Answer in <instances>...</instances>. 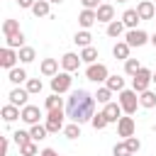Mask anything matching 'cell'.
<instances>
[{
    "instance_id": "30",
    "label": "cell",
    "mask_w": 156,
    "mask_h": 156,
    "mask_svg": "<svg viewBox=\"0 0 156 156\" xmlns=\"http://www.w3.org/2000/svg\"><path fill=\"white\" fill-rule=\"evenodd\" d=\"M141 68H144V66H141L136 58H127V61H124V73H127V76H132V78H134Z\"/></svg>"
},
{
    "instance_id": "48",
    "label": "cell",
    "mask_w": 156,
    "mask_h": 156,
    "mask_svg": "<svg viewBox=\"0 0 156 156\" xmlns=\"http://www.w3.org/2000/svg\"><path fill=\"white\" fill-rule=\"evenodd\" d=\"M154 83H156V73H154Z\"/></svg>"
},
{
    "instance_id": "39",
    "label": "cell",
    "mask_w": 156,
    "mask_h": 156,
    "mask_svg": "<svg viewBox=\"0 0 156 156\" xmlns=\"http://www.w3.org/2000/svg\"><path fill=\"white\" fill-rule=\"evenodd\" d=\"M20 154H22V156H37V154H39V149H37V141H29V144L20 146Z\"/></svg>"
},
{
    "instance_id": "6",
    "label": "cell",
    "mask_w": 156,
    "mask_h": 156,
    "mask_svg": "<svg viewBox=\"0 0 156 156\" xmlns=\"http://www.w3.org/2000/svg\"><path fill=\"white\" fill-rule=\"evenodd\" d=\"M63 110H51L49 115H46V129H49V134H56V132H63Z\"/></svg>"
},
{
    "instance_id": "4",
    "label": "cell",
    "mask_w": 156,
    "mask_h": 156,
    "mask_svg": "<svg viewBox=\"0 0 156 156\" xmlns=\"http://www.w3.org/2000/svg\"><path fill=\"white\" fill-rule=\"evenodd\" d=\"M85 78L93 80V83H105V80L110 78V71H107L105 63H90V66L85 68Z\"/></svg>"
},
{
    "instance_id": "19",
    "label": "cell",
    "mask_w": 156,
    "mask_h": 156,
    "mask_svg": "<svg viewBox=\"0 0 156 156\" xmlns=\"http://www.w3.org/2000/svg\"><path fill=\"white\" fill-rule=\"evenodd\" d=\"M129 49H132V46H129L127 41H117V44L112 46V56L119 58V61H127V58H129Z\"/></svg>"
},
{
    "instance_id": "21",
    "label": "cell",
    "mask_w": 156,
    "mask_h": 156,
    "mask_svg": "<svg viewBox=\"0 0 156 156\" xmlns=\"http://www.w3.org/2000/svg\"><path fill=\"white\" fill-rule=\"evenodd\" d=\"M49 10H51V2L49 0H37L34 7H32V15L34 17H49Z\"/></svg>"
},
{
    "instance_id": "9",
    "label": "cell",
    "mask_w": 156,
    "mask_h": 156,
    "mask_svg": "<svg viewBox=\"0 0 156 156\" xmlns=\"http://www.w3.org/2000/svg\"><path fill=\"white\" fill-rule=\"evenodd\" d=\"M24 124H29V127H34V124H39V119H41V110L37 107V105H27V107H22V117H20Z\"/></svg>"
},
{
    "instance_id": "7",
    "label": "cell",
    "mask_w": 156,
    "mask_h": 156,
    "mask_svg": "<svg viewBox=\"0 0 156 156\" xmlns=\"http://www.w3.org/2000/svg\"><path fill=\"white\" fill-rule=\"evenodd\" d=\"M134 129H136V122H134V117H132V115H127V117H122V119L117 122V134H119L122 139L134 136Z\"/></svg>"
},
{
    "instance_id": "40",
    "label": "cell",
    "mask_w": 156,
    "mask_h": 156,
    "mask_svg": "<svg viewBox=\"0 0 156 156\" xmlns=\"http://www.w3.org/2000/svg\"><path fill=\"white\" fill-rule=\"evenodd\" d=\"M112 156H132V151L127 149V144H124V141H119V144H115Z\"/></svg>"
},
{
    "instance_id": "32",
    "label": "cell",
    "mask_w": 156,
    "mask_h": 156,
    "mask_svg": "<svg viewBox=\"0 0 156 156\" xmlns=\"http://www.w3.org/2000/svg\"><path fill=\"white\" fill-rule=\"evenodd\" d=\"M17 32H22L17 20H5V22H2V34H5V37H10V34H17Z\"/></svg>"
},
{
    "instance_id": "5",
    "label": "cell",
    "mask_w": 156,
    "mask_h": 156,
    "mask_svg": "<svg viewBox=\"0 0 156 156\" xmlns=\"http://www.w3.org/2000/svg\"><path fill=\"white\" fill-rule=\"evenodd\" d=\"M154 83V73L149 71V68H141L134 78H132V90H136V93H144V90H149V85Z\"/></svg>"
},
{
    "instance_id": "14",
    "label": "cell",
    "mask_w": 156,
    "mask_h": 156,
    "mask_svg": "<svg viewBox=\"0 0 156 156\" xmlns=\"http://www.w3.org/2000/svg\"><path fill=\"white\" fill-rule=\"evenodd\" d=\"M95 12H98V22H105V24L115 22V7H112L110 2H102Z\"/></svg>"
},
{
    "instance_id": "42",
    "label": "cell",
    "mask_w": 156,
    "mask_h": 156,
    "mask_svg": "<svg viewBox=\"0 0 156 156\" xmlns=\"http://www.w3.org/2000/svg\"><path fill=\"white\" fill-rule=\"evenodd\" d=\"M80 5H83V10H98L102 2L100 0H80Z\"/></svg>"
},
{
    "instance_id": "27",
    "label": "cell",
    "mask_w": 156,
    "mask_h": 156,
    "mask_svg": "<svg viewBox=\"0 0 156 156\" xmlns=\"http://www.w3.org/2000/svg\"><path fill=\"white\" fill-rule=\"evenodd\" d=\"M105 85H107L112 93H115V90L122 93V90H124V78H122V76H110V78L105 80Z\"/></svg>"
},
{
    "instance_id": "34",
    "label": "cell",
    "mask_w": 156,
    "mask_h": 156,
    "mask_svg": "<svg viewBox=\"0 0 156 156\" xmlns=\"http://www.w3.org/2000/svg\"><path fill=\"white\" fill-rule=\"evenodd\" d=\"M95 100L100 102V105H107V102H112V90L105 85V88H98V93H95Z\"/></svg>"
},
{
    "instance_id": "37",
    "label": "cell",
    "mask_w": 156,
    "mask_h": 156,
    "mask_svg": "<svg viewBox=\"0 0 156 156\" xmlns=\"http://www.w3.org/2000/svg\"><path fill=\"white\" fill-rule=\"evenodd\" d=\"M90 124H93L95 129H105L110 122L105 119V115H102V112H95V115H93V119H90Z\"/></svg>"
},
{
    "instance_id": "31",
    "label": "cell",
    "mask_w": 156,
    "mask_h": 156,
    "mask_svg": "<svg viewBox=\"0 0 156 156\" xmlns=\"http://www.w3.org/2000/svg\"><path fill=\"white\" fill-rule=\"evenodd\" d=\"M29 134H32V141H41V139H46L49 129H46V124H34L29 129Z\"/></svg>"
},
{
    "instance_id": "10",
    "label": "cell",
    "mask_w": 156,
    "mask_h": 156,
    "mask_svg": "<svg viewBox=\"0 0 156 156\" xmlns=\"http://www.w3.org/2000/svg\"><path fill=\"white\" fill-rule=\"evenodd\" d=\"M149 39H151V37H149L144 29H129L127 37H124V41H127L129 46H144Z\"/></svg>"
},
{
    "instance_id": "25",
    "label": "cell",
    "mask_w": 156,
    "mask_h": 156,
    "mask_svg": "<svg viewBox=\"0 0 156 156\" xmlns=\"http://www.w3.org/2000/svg\"><path fill=\"white\" fill-rule=\"evenodd\" d=\"M105 32H107V37H115V39H117V37H122V34H124V22H122V20H115V22H110V24H107V29H105Z\"/></svg>"
},
{
    "instance_id": "22",
    "label": "cell",
    "mask_w": 156,
    "mask_h": 156,
    "mask_svg": "<svg viewBox=\"0 0 156 156\" xmlns=\"http://www.w3.org/2000/svg\"><path fill=\"white\" fill-rule=\"evenodd\" d=\"M7 80L15 83V85H20V83H27L29 78H27V71L24 68H12V71H7Z\"/></svg>"
},
{
    "instance_id": "36",
    "label": "cell",
    "mask_w": 156,
    "mask_h": 156,
    "mask_svg": "<svg viewBox=\"0 0 156 156\" xmlns=\"http://www.w3.org/2000/svg\"><path fill=\"white\" fill-rule=\"evenodd\" d=\"M63 134H66V139H78L80 136V124H66L63 127Z\"/></svg>"
},
{
    "instance_id": "15",
    "label": "cell",
    "mask_w": 156,
    "mask_h": 156,
    "mask_svg": "<svg viewBox=\"0 0 156 156\" xmlns=\"http://www.w3.org/2000/svg\"><path fill=\"white\" fill-rule=\"evenodd\" d=\"M136 12H139V17H141V20H154L156 7H154V2H151V0H141V2L136 5Z\"/></svg>"
},
{
    "instance_id": "24",
    "label": "cell",
    "mask_w": 156,
    "mask_h": 156,
    "mask_svg": "<svg viewBox=\"0 0 156 156\" xmlns=\"http://www.w3.org/2000/svg\"><path fill=\"white\" fill-rule=\"evenodd\" d=\"M139 105H141V107H146V110L156 107V93H151V90L139 93Z\"/></svg>"
},
{
    "instance_id": "2",
    "label": "cell",
    "mask_w": 156,
    "mask_h": 156,
    "mask_svg": "<svg viewBox=\"0 0 156 156\" xmlns=\"http://www.w3.org/2000/svg\"><path fill=\"white\" fill-rule=\"evenodd\" d=\"M117 102H119V107H122L124 115H134L136 107H141V105H139V93H136V90H122Z\"/></svg>"
},
{
    "instance_id": "44",
    "label": "cell",
    "mask_w": 156,
    "mask_h": 156,
    "mask_svg": "<svg viewBox=\"0 0 156 156\" xmlns=\"http://www.w3.org/2000/svg\"><path fill=\"white\" fill-rule=\"evenodd\" d=\"M34 2H37V0H17V5H20V7H27V10H32Z\"/></svg>"
},
{
    "instance_id": "38",
    "label": "cell",
    "mask_w": 156,
    "mask_h": 156,
    "mask_svg": "<svg viewBox=\"0 0 156 156\" xmlns=\"http://www.w3.org/2000/svg\"><path fill=\"white\" fill-rule=\"evenodd\" d=\"M24 88L29 90V95H34V93H41V80H39V78H29V80L24 83Z\"/></svg>"
},
{
    "instance_id": "41",
    "label": "cell",
    "mask_w": 156,
    "mask_h": 156,
    "mask_svg": "<svg viewBox=\"0 0 156 156\" xmlns=\"http://www.w3.org/2000/svg\"><path fill=\"white\" fill-rule=\"evenodd\" d=\"M124 144H127V149H129L132 154H136V151L141 149V141H139L136 136H129V139H124Z\"/></svg>"
},
{
    "instance_id": "18",
    "label": "cell",
    "mask_w": 156,
    "mask_h": 156,
    "mask_svg": "<svg viewBox=\"0 0 156 156\" xmlns=\"http://www.w3.org/2000/svg\"><path fill=\"white\" fill-rule=\"evenodd\" d=\"M122 22H124V27H129V29H136V24L141 22V17H139V12H136V10H124V15H122Z\"/></svg>"
},
{
    "instance_id": "26",
    "label": "cell",
    "mask_w": 156,
    "mask_h": 156,
    "mask_svg": "<svg viewBox=\"0 0 156 156\" xmlns=\"http://www.w3.org/2000/svg\"><path fill=\"white\" fill-rule=\"evenodd\" d=\"M73 41H76L78 46H83V49H85V46H93V44H90V41H93V34H90L88 29H80V32H76Z\"/></svg>"
},
{
    "instance_id": "1",
    "label": "cell",
    "mask_w": 156,
    "mask_h": 156,
    "mask_svg": "<svg viewBox=\"0 0 156 156\" xmlns=\"http://www.w3.org/2000/svg\"><path fill=\"white\" fill-rule=\"evenodd\" d=\"M93 115H95V95H90L83 88L73 90L66 100V117H71L76 124H83L90 122Z\"/></svg>"
},
{
    "instance_id": "47",
    "label": "cell",
    "mask_w": 156,
    "mask_h": 156,
    "mask_svg": "<svg viewBox=\"0 0 156 156\" xmlns=\"http://www.w3.org/2000/svg\"><path fill=\"white\" fill-rule=\"evenodd\" d=\"M49 2H54V5H61V2H63V0H49Z\"/></svg>"
},
{
    "instance_id": "20",
    "label": "cell",
    "mask_w": 156,
    "mask_h": 156,
    "mask_svg": "<svg viewBox=\"0 0 156 156\" xmlns=\"http://www.w3.org/2000/svg\"><path fill=\"white\" fill-rule=\"evenodd\" d=\"M0 115H2V119H5V122H15V119H17V117H22V110H20V107H15V105H10V102H7V105H5V107H2V110H0Z\"/></svg>"
},
{
    "instance_id": "23",
    "label": "cell",
    "mask_w": 156,
    "mask_h": 156,
    "mask_svg": "<svg viewBox=\"0 0 156 156\" xmlns=\"http://www.w3.org/2000/svg\"><path fill=\"white\" fill-rule=\"evenodd\" d=\"M44 107H46V112H51V110H63V98L56 95V93H51V95L46 98Z\"/></svg>"
},
{
    "instance_id": "49",
    "label": "cell",
    "mask_w": 156,
    "mask_h": 156,
    "mask_svg": "<svg viewBox=\"0 0 156 156\" xmlns=\"http://www.w3.org/2000/svg\"><path fill=\"white\" fill-rule=\"evenodd\" d=\"M117 2H127V0H117Z\"/></svg>"
},
{
    "instance_id": "12",
    "label": "cell",
    "mask_w": 156,
    "mask_h": 156,
    "mask_svg": "<svg viewBox=\"0 0 156 156\" xmlns=\"http://www.w3.org/2000/svg\"><path fill=\"white\" fill-rule=\"evenodd\" d=\"M10 105H15V107H27V98H29V90L27 88H15V90H10Z\"/></svg>"
},
{
    "instance_id": "46",
    "label": "cell",
    "mask_w": 156,
    "mask_h": 156,
    "mask_svg": "<svg viewBox=\"0 0 156 156\" xmlns=\"http://www.w3.org/2000/svg\"><path fill=\"white\" fill-rule=\"evenodd\" d=\"M149 41H151V44H154V46H156V32H154V34H151V39H149Z\"/></svg>"
},
{
    "instance_id": "33",
    "label": "cell",
    "mask_w": 156,
    "mask_h": 156,
    "mask_svg": "<svg viewBox=\"0 0 156 156\" xmlns=\"http://www.w3.org/2000/svg\"><path fill=\"white\" fill-rule=\"evenodd\" d=\"M17 54H20V61H22V63H32V61L37 58V51H34L32 46H22Z\"/></svg>"
},
{
    "instance_id": "16",
    "label": "cell",
    "mask_w": 156,
    "mask_h": 156,
    "mask_svg": "<svg viewBox=\"0 0 156 156\" xmlns=\"http://www.w3.org/2000/svg\"><path fill=\"white\" fill-rule=\"evenodd\" d=\"M95 22H98V12H95V10H83V12L78 15V24H80L83 29H90Z\"/></svg>"
},
{
    "instance_id": "11",
    "label": "cell",
    "mask_w": 156,
    "mask_h": 156,
    "mask_svg": "<svg viewBox=\"0 0 156 156\" xmlns=\"http://www.w3.org/2000/svg\"><path fill=\"white\" fill-rule=\"evenodd\" d=\"M61 68H63L66 73L78 71V68H80V54H73V51L63 54V56H61Z\"/></svg>"
},
{
    "instance_id": "13",
    "label": "cell",
    "mask_w": 156,
    "mask_h": 156,
    "mask_svg": "<svg viewBox=\"0 0 156 156\" xmlns=\"http://www.w3.org/2000/svg\"><path fill=\"white\" fill-rule=\"evenodd\" d=\"M102 115H105V119L112 124H117L119 119H122V107H119V102H107L105 107H102Z\"/></svg>"
},
{
    "instance_id": "8",
    "label": "cell",
    "mask_w": 156,
    "mask_h": 156,
    "mask_svg": "<svg viewBox=\"0 0 156 156\" xmlns=\"http://www.w3.org/2000/svg\"><path fill=\"white\" fill-rule=\"evenodd\" d=\"M20 61V54L15 51V49H10V46H5L2 51H0V66L2 68H7V71H12V68H17L15 63Z\"/></svg>"
},
{
    "instance_id": "45",
    "label": "cell",
    "mask_w": 156,
    "mask_h": 156,
    "mask_svg": "<svg viewBox=\"0 0 156 156\" xmlns=\"http://www.w3.org/2000/svg\"><path fill=\"white\" fill-rule=\"evenodd\" d=\"M39 156H58V151H54V149H41Z\"/></svg>"
},
{
    "instance_id": "28",
    "label": "cell",
    "mask_w": 156,
    "mask_h": 156,
    "mask_svg": "<svg viewBox=\"0 0 156 156\" xmlns=\"http://www.w3.org/2000/svg\"><path fill=\"white\" fill-rule=\"evenodd\" d=\"M5 41H7L10 49H22V46H24V34H22V32L10 34V37H5Z\"/></svg>"
},
{
    "instance_id": "35",
    "label": "cell",
    "mask_w": 156,
    "mask_h": 156,
    "mask_svg": "<svg viewBox=\"0 0 156 156\" xmlns=\"http://www.w3.org/2000/svg\"><path fill=\"white\" fill-rule=\"evenodd\" d=\"M12 139H15V144H17V146H24V144H29V141H32V134H29V132H24V129H17V132H12Z\"/></svg>"
},
{
    "instance_id": "29",
    "label": "cell",
    "mask_w": 156,
    "mask_h": 156,
    "mask_svg": "<svg viewBox=\"0 0 156 156\" xmlns=\"http://www.w3.org/2000/svg\"><path fill=\"white\" fill-rule=\"evenodd\" d=\"M80 61H85L88 66L95 63V61H98V49H95V46H85V49L80 51Z\"/></svg>"
},
{
    "instance_id": "17",
    "label": "cell",
    "mask_w": 156,
    "mask_h": 156,
    "mask_svg": "<svg viewBox=\"0 0 156 156\" xmlns=\"http://www.w3.org/2000/svg\"><path fill=\"white\" fill-rule=\"evenodd\" d=\"M39 71H41V76L54 78V76L58 73V58H44V61H41V66H39Z\"/></svg>"
},
{
    "instance_id": "43",
    "label": "cell",
    "mask_w": 156,
    "mask_h": 156,
    "mask_svg": "<svg viewBox=\"0 0 156 156\" xmlns=\"http://www.w3.org/2000/svg\"><path fill=\"white\" fill-rule=\"evenodd\" d=\"M7 149H10V139L2 136V141H0V156H7Z\"/></svg>"
},
{
    "instance_id": "3",
    "label": "cell",
    "mask_w": 156,
    "mask_h": 156,
    "mask_svg": "<svg viewBox=\"0 0 156 156\" xmlns=\"http://www.w3.org/2000/svg\"><path fill=\"white\" fill-rule=\"evenodd\" d=\"M71 83H73L71 73H66V71H58V73L51 78V90H54L56 95H63V93H68V90H71Z\"/></svg>"
}]
</instances>
